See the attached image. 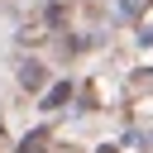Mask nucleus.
<instances>
[{"label":"nucleus","mask_w":153,"mask_h":153,"mask_svg":"<svg viewBox=\"0 0 153 153\" xmlns=\"http://www.w3.org/2000/svg\"><path fill=\"white\" fill-rule=\"evenodd\" d=\"M43 76H48V72H43L38 62H24V67H19V86H24V91H38Z\"/></svg>","instance_id":"f257e3e1"},{"label":"nucleus","mask_w":153,"mask_h":153,"mask_svg":"<svg viewBox=\"0 0 153 153\" xmlns=\"http://www.w3.org/2000/svg\"><path fill=\"white\" fill-rule=\"evenodd\" d=\"M67 100H72V86L62 81V86H53V91L43 96V110H57V105H67Z\"/></svg>","instance_id":"f03ea898"},{"label":"nucleus","mask_w":153,"mask_h":153,"mask_svg":"<svg viewBox=\"0 0 153 153\" xmlns=\"http://www.w3.org/2000/svg\"><path fill=\"white\" fill-rule=\"evenodd\" d=\"M19 153H48V129H33V134L19 143Z\"/></svg>","instance_id":"7ed1b4c3"},{"label":"nucleus","mask_w":153,"mask_h":153,"mask_svg":"<svg viewBox=\"0 0 153 153\" xmlns=\"http://www.w3.org/2000/svg\"><path fill=\"white\" fill-rule=\"evenodd\" d=\"M129 143H139L143 153H153V124H148V129H134V134H129Z\"/></svg>","instance_id":"20e7f679"},{"label":"nucleus","mask_w":153,"mask_h":153,"mask_svg":"<svg viewBox=\"0 0 153 153\" xmlns=\"http://www.w3.org/2000/svg\"><path fill=\"white\" fill-rule=\"evenodd\" d=\"M19 38H24V43H43L48 33H43V24H24V29H19Z\"/></svg>","instance_id":"39448f33"},{"label":"nucleus","mask_w":153,"mask_h":153,"mask_svg":"<svg viewBox=\"0 0 153 153\" xmlns=\"http://www.w3.org/2000/svg\"><path fill=\"white\" fill-rule=\"evenodd\" d=\"M143 5H148V0H124V14H139Z\"/></svg>","instance_id":"423d86ee"},{"label":"nucleus","mask_w":153,"mask_h":153,"mask_svg":"<svg viewBox=\"0 0 153 153\" xmlns=\"http://www.w3.org/2000/svg\"><path fill=\"white\" fill-rule=\"evenodd\" d=\"M100 153H120V148H100Z\"/></svg>","instance_id":"0eeeda50"}]
</instances>
